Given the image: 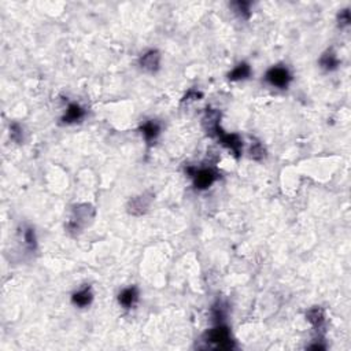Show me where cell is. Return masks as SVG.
I'll return each mask as SVG.
<instances>
[{"mask_svg":"<svg viewBox=\"0 0 351 351\" xmlns=\"http://www.w3.org/2000/svg\"><path fill=\"white\" fill-rule=\"evenodd\" d=\"M203 341L207 346L214 347L218 350H232L235 347V341L231 337V332L228 326L218 324L216 328L209 329L203 336Z\"/></svg>","mask_w":351,"mask_h":351,"instance_id":"obj_1","label":"cell"},{"mask_svg":"<svg viewBox=\"0 0 351 351\" xmlns=\"http://www.w3.org/2000/svg\"><path fill=\"white\" fill-rule=\"evenodd\" d=\"M186 171L194 179V186L197 190H207L221 177L217 169H214V167L198 169L195 166H188Z\"/></svg>","mask_w":351,"mask_h":351,"instance_id":"obj_2","label":"cell"},{"mask_svg":"<svg viewBox=\"0 0 351 351\" xmlns=\"http://www.w3.org/2000/svg\"><path fill=\"white\" fill-rule=\"evenodd\" d=\"M265 80L268 81L272 87L276 88H287L288 84L292 80V76L287 67L284 66H273L269 69L265 76Z\"/></svg>","mask_w":351,"mask_h":351,"instance_id":"obj_3","label":"cell"},{"mask_svg":"<svg viewBox=\"0 0 351 351\" xmlns=\"http://www.w3.org/2000/svg\"><path fill=\"white\" fill-rule=\"evenodd\" d=\"M73 213H74V216H73L72 221L67 224L69 231H78L84 224H87L88 220H92L95 216V210L89 205H78L73 209Z\"/></svg>","mask_w":351,"mask_h":351,"instance_id":"obj_4","label":"cell"},{"mask_svg":"<svg viewBox=\"0 0 351 351\" xmlns=\"http://www.w3.org/2000/svg\"><path fill=\"white\" fill-rule=\"evenodd\" d=\"M216 136L220 140L224 147H227L228 150L232 151L233 155L239 158V155L242 152V147H243V141L242 139L239 137V134L236 133H225L221 128H218V130L216 132Z\"/></svg>","mask_w":351,"mask_h":351,"instance_id":"obj_5","label":"cell"},{"mask_svg":"<svg viewBox=\"0 0 351 351\" xmlns=\"http://www.w3.org/2000/svg\"><path fill=\"white\" fill-rule=\"evenodd\" d=\"M152 202V195L151 194H143L140 197L132 198L128 205V212L133 216H141L147 212V209L150 207Z\"/></svg>","mask_w":351,"mask_h":351,"instance_id":"obj_6","label":"cell"},{"mask_svg":"<svg viewBox=\"0 0 351 351\" xmlns=\"http://www.w3.org/2000/svg\"><path fill=\"white\" fill-rule=\"evenodd\" d=\"M220 119H221V114L220 111L214 109H207L203 117V126L206 129L207 134L210 136H216V132L220 128Z\"/></svg>","mask_w":351,"mask_h":351,"instance_id":"obj_7","label":"cell"},{"mask_svg":"<svg viewBox=\"0 0 351 351\" xmlns=\"http://www.w3.org/2000/svg\"><path fill=\"white\" fill-rule=\"evenodd\" d=\"M160 63V55L159 52L151 50V51L145 52L143 57L140 58V66L141 69H144L147 72L154 73L159 69Z\"/></svg>","mask_w":351,"mask_h":351,"instance_id":"obj_8","label":"cell"},{"mask_svg":"<svg viewBox=\"0 0 351 351\" xmlns=\"http://www.w3.org/2000/svg\"><path fill=\"white\" fill-rule=\"evenodd\" d=\"M139 298V291L136 287H129V288H125L121 294L118 295V302L119 305H122L126 309H129L136 303V300Z\"/></svg>","mask_w":351,"mask_h":351,"instance_id":"obj_9","label":"cell"},{"mask_svg":"<svg viewBox=\"0 0 351 351\" xmlns=\"http://www.w3.org/2000/svg\"><path fill=\"white\" fill-rule=\"evenodd\" d=\"M93 299V294L89 287L80 289L78 292H74L72 296V302L78 307H85V306L91 305V302Z\"/></svg>","mask_w":351,"mask_h":351,"instance_id":"obj_10","label":"cell"},{"mask_svg":"<svg viewBox=\"0 0 351 351\" xmlns=\"http://www.w3.org/2000/svg\"><path fill=\"white\" fill-rule=\"evenodd\" d=\"M85 111L81 106L78 104H70L66 110V114L63 115L62 121L66 124H73V122H78L80 119L84 118Z\"/></svg>","mask_w":351,"mask_h":351,"instance_id":"obj_11","label":"cell"},{"mask_svg":"<svg viewBox=\"0 0 351 351\" xmlns=\"http://www.w3.org/2000/svg\"><path fill=\"white\" fill-rule=\"evenodd\" d=\"M306 317L311 325L314 326L315 329L318 330L324 326V322H325V315H324V310L321 307H313L310 309L307 313H306Z\"/></svg>","mask_w":351,"mask_h":351,"instance_id":"obj_12","label":"cell"},{"mask_svg":"<svg viewBox=\"0 0 351 351\" xmlns=\"http://www.w3.org/2000/svg\"><path fill=\"white\" fill-rule=\"evenodd\" d=\"M140 130H141V134L144 136L145 141H152V140L158 137V134L160 132V126L155 121H147L140 126Z\"/></svg>","mask_w":351,"mask_h":351,"instance_id":"obj_13","label":"cell"},{"mask_svg":"<svg viewBox=\"0 0 351 351\" xmlns=\"http://www.w3.org/2000/svg\"><path fill=\"white\" fill-rule=\"evenodd\" d=\"M250 74H251V67L248 63L243 62L228 74V78L232 81H239V80H246L247 77H250Z\"/></svg>","mask_w":351,"mask_h":351,"instance_id":"obj_14","label":"cell"},{"mask_svg":"<svg viewBox=\"0 0 351 351\" xmlns=\"http://www.w3.org/2000/svg\"><path fill=\"white\" fill-rule=\"evenodd\" d=\"M320 65L325 70H335L336 67L339 66V59L332 51H326L320 59Z\"/></svg>","mask_w":351,"mask_h":351,"instance_id":"obj_15","label":"cell"},{"mask_svg":"<svg viewBox=\"0 0 351 351\" xmlns=\"http://www.w3.org/2000/svg\"><path fill=\"white\" fill-rule=\"evenodd\" d=\"M227 313H228V306L224 303V302H221V300H218L216 305L212 307V317L213 320L216 321L217 324H221L222 320L227 317Z\"/></svg>","mask_w":351,"mask_h":351,"instance_id":"obj_16","label":"cell"},{"mask_svg":"<svg viewBox=\"0 0 351 351\" xmlns=\"http://www.w3.org/2000/svg\"><path fill=\"white\" fill-rule=\"evenodd\" d=\"M250 154H251V158L255 160H261L265 158V154L266 151L263 148V145L259 143V141H254L251 144V150H250Z\"/></svg>","mask_w":351,"mask_h":351,"instance_id":"obj_17","label":"cell"},{"mask_svg":"<svg viewBox=\"0 0 351 351\" xmlns=\"http://www.w3.org/2000/svg\"><path fill=\"white\" fill-rule=\"evenodd\" d=\"M232 6L235 7V11H238L242 17H244V18L250 17V6L251 5L248 2H236Z\"/></svg>","mask_w":351,"mask_h":351,"instance_id":"obj_18","label":"cell"},{"mask_svg":"<svg viewBox=\"0 0 351 351\" xmlns=\"http://www.w3.org/2000/svg\"><path fill=\"white\" fill-rule=\"evenodd\" d=\"M24 238H25V243L29 250H35L36 248V236H35V231L32 228H28L25 232H24Z\"/></svg>","mask_w":351,"mask_h":351,"instance_id":"obj_19","label":"cell"},{"mask_svg":"<svg viewBox=\"0 0 351 351\" xmlns=\"http://www.w3.org/2000/svg\"><path fill=\"white\" fill-rule=\"evenodd\" d=\"M10 136L11 139L17 141V143H21L22 140V128L18 124H13L10 126Z\"/></svg>","mask_w":351,"mask_h":351,"instance_id":"obj_20","label":"cell"},{"mask_svg":"<svg viewBox=\"0 0 351 351\" xmlns=\"http://www.w3.org/2000/svg\"><path fill=\"white\" fill-rule=\"evenodd\" d=\"M348 24H350V13H348V10L340 11V14H339V25L347 26Z\"/></svg>","mask_w":351,"mask_h":351,"instance_id":"obj_21","label":"cell"},{"mask_svg":"<svg viewBox=\"0 0 351 351\" xmlns=\"http://www.w3.org/2000/svg\"><path fill=\"white\" fill-rule=\"evenodd\" d=\"M202 98V92H198L195 89H191L190 92L184 96V102H190V100H197V99Z\"/></svg>","mask_w":351,"mask_h":351,"instance_id":"obj_22","label":"cell"}]
</instances>
